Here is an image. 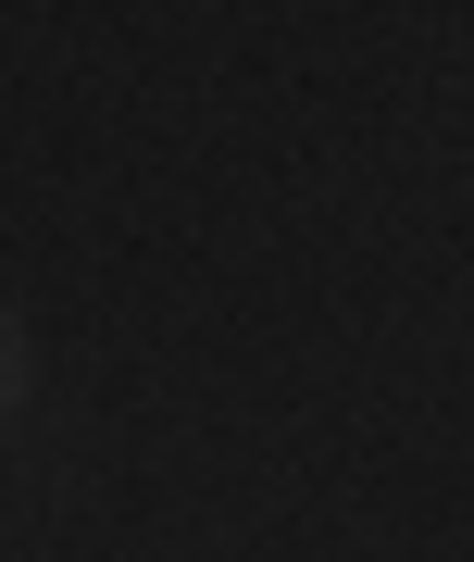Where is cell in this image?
Listing matches in <instances>:
<instances>
[{"label": "cell", "instance_id": "6da1fadb", "mask_svg": "<svg viewBox=\"0 0 474 562\" xmlns=\"http://www.w3.org/2000/svg\"><path fill=\"white\" fill-rule=\"evenodd\" d=\"M0 387H13V350H0Z\"/></svg>", "mask_w": 474, "mask_h": 562}]
</instances>
